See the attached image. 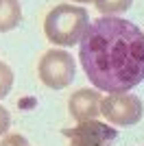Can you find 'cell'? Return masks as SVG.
<instances>
[{
	"mask_svg": "<svg viewBox=\"0 0 144 146\" xmlns=\"http://www.w3.org/2000/svg\"><path fill=\"white\" fill-rule=\"evenodd\" d=\"M79 42V61L96 90L129 92L144 81V33L133 22L103 15Z\"/></svg>",
	"mask_w": 144,
	"mask_h": 146,
	"instance_id": "obj_1",
	"label": "cell"
},
{
	"mask_svg": "<svg viewBox=\"0 0 144 146\" xmlns=\"http://www.w3.org/2000/svg\"><path fill=\"white\" fill-rule=\"evenodd\" d=\"M87 24H90V15L83 7L57 5L44 20V33L50 44L66 48L79 44Z\"/></svg>",
	"mask_w": 144,
	"mask_h": 146,
	"instance_id": "obj_2",
	"label": "cell"
},
{
	"mask_svg": "<svg viewBox=\"0 0 144 146\" xmlns=\"http://www.w3.org/2000/svg\"><path fill=\"white\" fill-rule=\"evenodd\" d=\"M37 72H39V81L46 87H50V90H63L74 79L77 63H74V59H72V55L68 50L53 48V50H46L42 55Z\"/></svg>",
	"mask_w": 144,
	"mask_h": 146,
	"instance_id": "obj_3",
	"label": "cell"
},
{
	"mask_svg": "<svg viewBox=\"0 0 144 146\" xmlns=\"http://www.w3.org/2000/svg\"><path fill=\"white\" fill-rule=\"evenodd\" d=\"M101 113L107 118V122L118 127H131L142 120L144 105L135 94L127 92H109L105 98H101Z\"/></svg>",
	"mask_w": 144,
	"mask_h": 146,
	"instance_id": "obj_4",
	"label": "cell"
},
{
	"mask_svg": "<svg viewBox=\"0 0 144 146\" xmlns=\"http://www.w3.org/2000/svg\"><path fill=\"white\" fill-rule=\"evenodd\" d=\"M66 135L70 140V146H111L118 133L114 127L92 118L79 122V127L66 131Z\"/></svg>",
	"mask_w": 144,
	"mask_h": 146,
	"instance_id": "obj_5",
	"label": "cell"
},
{
	"mask_svg": "<svg viewBox=\"0 0 144 146\" xmlns=\"http://www.w3.org/2000/svg\"><path fill=\"white\" fill-rule=\"evenodd\" d=\"M68 111L77 122L101 116V94L96 90H77L68 98Z\"/></svg>",
	"mask_w": 144,
	"mask_h": 146,
	"instance_id": "obj_6",
	"label": "cell"
},
{
	"mask_svg": "<svg viewBox=\"0 0 144 146\" xmlns=\"http://www.w3.org/2000/svg\"><path fill=\"white\" fill-rule=\"evenodd\" d=\"M22 20L20 0H0V33L13 31Z\"/></svg>",
	"mask_w": 144,
	"mask_h": 146,
	"instance_id": "obj_7",
	"label": "cell"
},
{
	"mask_svg": "<svg viewBox=\"0 0 144 146\" xmlns=\"http://www.w3.org/2000/svg\"><path fill=\"white\" fill-rule=\"evenodd\" d=\"M94 5L101 13L114 15V13H125L133 5V0H94Z\"/></svg>",
	"mask_w": 144,
	"mask_h": 146,
	"instance_id": "obj_8",
	"label": "cell"
},
{
	"mask_svg": "<svg viewBox=\"0 0 144 146\" xmlns=\"http://www.w3.org/2000/svg\"><path fill=\"white\" fill-rule=\"evenodd\" d=\"M11 87H13V70L5 61H0V100L11 92Z\"/></svg>",
	"mask_w": 144,
	"mask_h": 146,
	"instance_id": "obj_9",
	"label": "cell"
},
{
	"mask_svg": "<svg viewBox=\"0 0 144 146\" xmlns=\"http://www.w3.org/2000/svg\"><path fill=\"white\" fill-rule=\"evenodd\" d=\"M0 146H29V142H26V137H24V135L11 133V135H7V137H2Z\"/></svg>",
	"mask_w": 144,
	"mask_h": 146,
	"instance_id": "obj_10",
	"label": "cell"
},
{
	"mask_svg": "<svg viewBox=\"0 0 144 146\" xmlns=\"http://www.w3.org/2000/svg\"><path fill=\"white\" fill-rule=\"evenodd\" d=\"M9 127H11V113L0 105V135H5L9 131Z\"/></svg>",
	"mask_w": 144,
	"mask_h": 146,
	"instance_id": "obj_11",
	"label": "cell"
},
{
	"mask_svg": "<svg viewBox=\"0 0 144 146\" xmlns=\"http://www.w3.org/2000/svg\"><path fill=\"white\" fill-rule=\"evenodd\" d=\"M72 2H94V0H72Z\"/></svg>",
	"mask_w": 144,
	"mask_h": 146,
	"instance_id": "obj_12",
	"label": "cell"
}]
</instances>
